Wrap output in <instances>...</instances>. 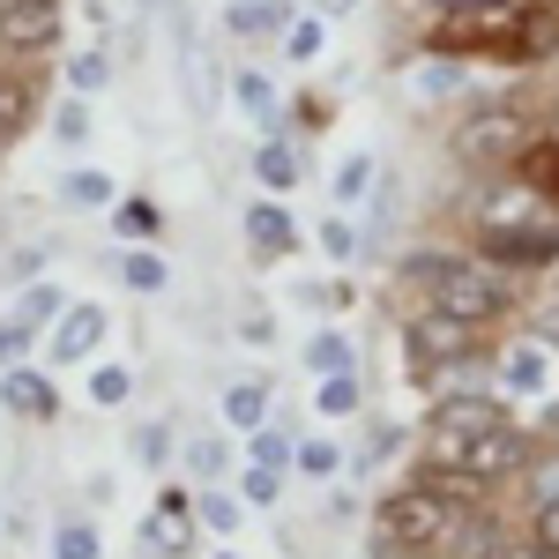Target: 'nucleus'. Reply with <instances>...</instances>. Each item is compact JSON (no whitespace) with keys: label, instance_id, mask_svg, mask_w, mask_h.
Masks as SVG:
<instances>
[{"label":"nucleus","instance_id":"f257e3e1","mask_svg":"<svg viewBox=\"0 0 559 559\" xmlns=\"http://www.w3.org/2000/svg\"><path fill=\"white\" fill-rule=\"evenodd\" d=\"M411 284L426 292L440 313H455V321H500L508 313V284H500V269L492 261H463V254H418L411 261Z\"/></svg>","mask_w":559,"mask_h":559},{"label":"nucleus","instance_id":"f03ea898","mask_svg":"<svg viewBox=\"0 0 559 559\" xmlns=\"http://www.w3.org/2000/svg\"><path fill=\"white\" fill-rule=\"evenodd\" d=\"M381 537L395 552H440V545H455V500L432 477H411L403 492L381 500Z\"/></svg>","mask_w":559,"mask_h":559},{"label":"nucleus","instance_id":"7ed1b4c3","mask_svg":"<svg viewBox=\"0 0 559 559\" xmlns=\"http://www.w3.org/2000/svg\"><path fill=\"white\" fill-rule=\"evenodd\" d=\"M522 0H455L448 23L432 31V52H508Z\"/></svg>","mask_w":559,"mask_h":559},{"label":"nucleus","instance_id":"20e7f679","mask_svg":"<svg viewBox=\"0 0 559 559\" xmlns=\"http://www.w3.org/2000/svg\"><path fill=\"white\" fill-rule=\"evenodd\" d=\"M471 350H477V329H471V321H455V313H440V306H432L426 321H411V329H403V358H411V373H418V381L448 373V366H463Z\"/></svg>","mask_w":559,"mask_h":559},{"label":"nucleus","instance_id":"39448f33","mask_svg":"<svg viewBox=\"0 0 559 559\" xmlns=\"http://www.w3.org/2000/svg\"><path fill=\"white\" fill-rule=\"evenodd\" d=\"M477 261L537 276V269L559 261V224H537V216H522V224H485V231H477Z\"/></svg>","mask_w":559,"mask_h":559},{"label":"nucleus","instance_id":"423d86ee","mask_svg":"<svg viewBox=\"0 0 559 559\" xmlns=\"http://www.w3.org/2000/svg\"><path fill=\"white\" fill-rule=\"evenodd\" d=\"M492 426H508V411L492 403V395H440L432 403V418H426V432H432V463H455L471 440H485Z\"/></svg>","mask_w":559,"mask_h":559},{"label":"nucleus","instance_id":"0eeeda50","mask_svg":"<svg viewBox=\"0 0 559 559\" xmlns=\"http://www.w3.org/2000/svg\"><path fill=\"white\" fill-rule=\"evenodd\" d=\"M455 150H463L471 165H508V157L530 150V112H522V105H485V112L463 120Z\"/></svg>","mask_w":559,"mask_h":559},{"label":"nucleus","instance_id":"6e6552de","mask_svg":"<svg viewBox=\"0 0 559 559\" xmlns=\"http://www.w3.org/2000/svg\"><path fill=\"white\" fill-rule=\"evenodd\" d=\"M0 45H8V52H45V45H60V0H0Z\"/></svg>","mask_w":559,"mask_h":559},{"label":"nucleus","instance_id":"1a4fd4ad","mask_svg":"<svg viewBox=\"0 0 559 559\" xmlns=\"http://www.w3.org/2000/svg\"><path fill=\"white\" fill-rule=\"evenodd\" d=\"M187 545H194V500H187V492H157V508L142 522V552L150 559H187Z\"/></svg>","mask_w":559,"mask_h":559},{"label":"nucleus","instance_id":"9d476101","mask_svg":"<svg viewBox=\"0 0 559 559\" xmlns=\"http://www.w3.org/2000/svg\"><path fill=\"white\" fill-rule=\"evenodd\" d=\"M105 329H112V321H105V306H68V313H60V329H52V366H83L90 350L105 344Z\"/></svg>","mask_w":559,"mask_h":559},{"label":"nucleus","instance_id":"9b49d317","mask_svg":"<svg viewBox=\"0 0 559 559\" xmlns=\"http://www.w3.org/2000/svg\"><path fill=\"white\" fill-rule=\"evenodd\" d=\"M559 45V0H537V8H522L515 31H508V52L500 60H545Z\"/></svg>","mask_w":559,"mask_h":559},{"label":"nucleus","instance_id":"f8f14e48","mask_svg":"<svg viewBox=\"0 0 559 559\" xmlns=\"http://www.w3.org/2000/svg\"><path fill=\"white\" fill-rule=\"evenodd\" d=\"M0 403H8V411H23V418H52V411H60L52 381L31 373V366H8V373H0Z\"/></svg>","mask_w":559,"mask_h":559},{"label":"nucleus","instance_id":"ddd939ff","mask_svg":"<svg viewBox=\"0 0 559 559\" xmlns=\"http://www.w3.org/2000/svg\"><path fill=\"white\" fill-rule=\"evenodd\" d=\"M247 239H254L261 254H292V247H299V224L276 210V202H254V210H247Z\"/></svg>","mask_w":559,"mask_h":559},{"label":"nucleus","instance_id":"4468645a","mask_svg":"<svg viewBox=\"0 0 559 559\" xmlns=\"http://www.w3.org/2000/svg\"><path fill=\"white\" fill-rule=\"evenodd\" d=\"M508 388H515V395H545V388H552V350L545 344H515L508 350Z\"/></svg>","mask_w":559,"mask_h":559},{"label":"nucleus","instance_id":"2eb2a0df","mask_svg":"<svg viewBox=\"0 0 559 559\" xmlns=\"http://www.w3.org/2000/svg\"><path fill=\"white\" fill-rule=\"evenodd\" d=\"M31 112H38V90L23 83V75H0V150L31 128Z\"/></svg>","mask_w":559,"mask_h":559},{"label":"nucleus","instance_id":"dca6fc26","mask_svg":"<svg viewBox=\"0 0 559 559\" xmlns=\"http://www.w3.org/2000/svg\"><path fill=\"white\" fill-rule=\"evenodd\" d=\"M254 179L269 187V194H292V187H299V150H292V142H261L254 150Z\"/></svg>","mask_w":559,"mask_h":559},{"label":"nucleus","instance_id":"f3484780","mask_svg":"<svg viewBox=\"0 0 559 559\" xmlns=\"http://www.w3.org/2000/svg\"><path fill=\"white\" fill-rule=\"evenodd\" d=\"M261 411H269V381H231L224 388V418H231L239 432H254Z\"/></svg>","mask_w":559,"mask_h":559},{"label":"nucleus","instance_id":"a211bd4d","mask_svg":"<svg viewBox=\"0 0 559 559\" xmlns=\"http://www.w3.org/2000/svg\"><path fill=\"white\" fill-rule=\"evenodd\" d=\"M522 179H530L545 202H559V142H530V150H522Z\"/></svg>","mask_w":559,"mask_h":559},{"label":"nucleus","instance_id":"6ab92c4d","mask_svg":"<svg viewBox=\"0 0 559 559\" xmlns=\"http://www.w3.org/2000/svg\"><path fill=\"white\" fill-rule=\"evenodd\" d=\"M120 276H128V292H165V284H173V269H165V254H150V247H134V254H120Z\"/></svg>","mask_w":559,"mask_h":559},{"label":"nucleus","instance_id":"aec40b11","mask_svg":"<svg viewBox=\"0 0 559 559\" xmlns=\"http://www.w3.org/2000/svg\"><path fill=\"white\" fill-rule=\"evenodd\" d=\"M60 202H68V210H105V202H112V179L105 173H68L60 179Z\"/></svg>","mask_w":559,"mask_h":559},{"label":"nucleus","instance_id":"412c9836","mask_svg":"<svg viewBox=\"0 0 559 559\" xmlns=\"http://www.w3.org/2000/svg\"><path fill=\"white\" fill-rule=\"evenodd\" d=\"M366 194H373V157H344V165H336V202L358 210Z\"/></svg>","mask_w":559,"mask_h":559},{"label":"nucleus","instance_id":"4be33fe9","mask_svg":"<svg viewBox=\"0 0 559 559\" xmlns=\"http://www.w3.org/2000/svg\"><path fill=\"white\" fill-rule=\"evenodd\" d=\"M269 23H276L269 0H231V8H224V31H231V38H261Z\"/></svg>","mask_w":559,"mask_h":559},{"label":"nucleus","instance_id":"5701e85b","mask_svg":"<svg viewBox=\"0 0 559 559\" xmlns=\"http://www.w3.org/2000/svg\"><path fill=\"white\" fill-rule=\"evenodd\" d=\"M321 411H329V418H350V411H358V366H344V373L321 381Z\"/></svg>","mask_w":559,"mask_h":559},{"label":"nucleus","instance_id":"b1692460","mask_svg":"<svg viewBox=\"0 0 559 559\" xmlns=\"http://www.w3.org/2000/svg\"><path fill=\"white\" fill-rule=\"evenodd\" d=\"M52 559H97V530L90 522H60L52 530Z\"/></svg>","mask_w":559,"mask_h":559},{"label":"nucleus","instance_id":"393cba45","mask_svg":"<svg viewBox=\"0 0 559 559\" xmlns=\"http://www.w3.org/2000/svg\"><path fill=\"white\" fill-rule=\"evenodd\" d=\"M128 395H134L128 366H97V373H90V403H128Z\"/></svg>","mask_w":559,"mask_h":559},{"label":"nucleus","instance_id":"a878e982","mask_svg":"<svg viewBox=\"0 0 559 559\" xmlns=\"http://www.w3.org/2000/svg\"><path fill=\"white\" fill-rule=\"evenodd\" d=\"M52 313H60V292H52V284H31L23 306H15V321H23V329H45Z\"/></svg>","mask_w":559,"mask_h":559},{"label":"nucleus","instance_id":"bb28decb","mask_svg":"<svg viewBox=\"0 0 559 559\" xmlns=\"http://www.w3.org/2000/svg\"><path fill=\"white\" fill-rule=\"evenodd\" d=\"M299 448H292V432H276V426H254V463H269V471H284Z\"/></svg>","mask_w":559,"mask_h":559},{"label":"nucleus","instance_id":"cd10ccee","mask_svg":"<svg viewBox=\"0 0 559 559\" xmlns=\"http://www.w3.org/2000/svg\"><path fill=\"white\" fill-rule=\"evenodd\" d=\"M306 366H313V373H344L350 344H344V336H313V344H306Z\"/></svg>","mask_w":559,"mask_h":559},{"label":"nucleus","instance_id":"c85d7f7f","mask_svg":"<svg viewBox=\"0 0 559 559\" xmlns=\"http://www.w3.org/2000/svg\"><path fill=\"white\" fill-rule=\"evenodd\" d=\"M194 522H210V530H224V537H231V530H239V500H231V492H202Z\"/></svg>","mask_w":559,"mask_h":559},{"label":"nucleus","instance_id":"c756f323","mask_svg":"<svg viewBox=\"0 0 559 559\" xmlns=\"http://www.w3.org/2000/svg\"><path fill=\"white\" fill-rule=\"evenodd\" d=\"M306 477H329L336 471V440H299V455H292Z\"/></svg>","mask_w":559,"mask_h":559},{"label":"nucleus","instance_id":"7c9ffc66","mask_svg":"<svg viewBox=\"0 0 559 559\" xmlns=\"http://www.w3.org/2000/svg\"><path fill=\"white\" fill-rule=\"evenodd\" d=\"M284 52H292V60H313V52H321V23H313V15H299V23L284 31Z\"/></svg>","mask_w":559,"mask_h":559},{"label":"nucleus","instance_id":"2f4dec72","mask_svg":"<svg viewBox=\"0 0 559 559\" xmlns=\"http://www.w3.org/2000/svg\"><path fill=\"white\" fill-rule=\"evenodd\" d=\"M68 83L75 90H105V52H75V60H68Z\"/></svg>","mask_w":559,"mask_h":559},{"label":"nucleus","instance_id":"473e14b6","mask_svg":"<svg viewBox=\"0 0 559 559\" xmlns=\"http://www.w3.org/2000/svg\"><path fill=\"white\" fill-rule=\"evenodd\" d=\"M239 105L269 120V105H276V97H269V75H254V68H239Z\"/></svg>","mask_w":559,"mask_h":559},{"label":"nucleus","instance_id":"72a5a7b5","mask_svg":"<svg viewBox=\"0 0 559 559\" xmlns=\"http://www.w3.org/2000/svg\"><path fill=\"white\" fill-rule=\"evenodd\" d=\"M31 336H38V329H23V321H8V329H0V373H8V366H23Z\"/></svg>","mask_w":559,"mask_h":559},{"label":"nucleus","instance_id":"f704fd0d","mask_svg":"<svg viewBox=\"0 0 559 559\" xmlns=\"http://www.w3.org/2000/svg\"><path fill=\"white\" fill-rule=\"evenodd\" d=\"M321 247H329V261H350V254H358V231L336 216V224H321Z\"/></svg>","mask_w":559,"mask_h":559},{"label":"nucleus","instance_id":"c9c22d12","mask_svg":"<svg viewBox=\"0 0 559 559\" xmlns=\"http://www.w3.org/2000/svg\"><path fill=\"white\" fill-rule=\"evenodd\" d=\"M530 537H537L545 552H559V492H552V500H537V530H530Z\"/></svg>","mask_w":559,"mask_h":559},{"label":"nucleus","instance_id":"e433bc0d","mask_svg":"<svg viewBox=\"0 0 559 559\" xmlns=\"http://www.w3.org/2000/svg\"><path fill=\"white\" fill-rule=\"evenodd\" d=\"M120 231L150 239V231H157V210H150V202H128V210H120Z\"/></svg>","mask_w":559,"mask_h":559},{"label":"nucleus","instance_id":"4c0bfd02","mask_svg":"<svg viewBox=\"0 0 559 559\" xmlns=\"http://www.w3.org/2000/svg\"><path fill=\"white\" fill-rule=\"evenodd\" d=\"M134 455H142V463L157 471V463H165V426H142V440H134Z\"/></svg>","mask_w":559,"mask_h":559},{"label":"nucleus","instance_id":"58836bf2","mask_svg":"<svg viewBox=\"0 0 559 559\" xmlns=\"http://www.w3.org/2000/svg\"><path fill=\"white\" fill-rule=\"evenodd\" d=\"M90 134V112L83 105H60V142H83Z\"/></svg>","mask_w":559,"mask_h":559},{"label":"nucleus","instance_id":"ea45409f","mask_svg":"<svg viewBox=\"0 0 559 559\" xmlns=\"http://www.w3.org/2000/svg\"><path fill=\"white\" fill-rule=\"evenodd\" d=\"M247 500H276V471H269V463L247 471Z\"/></svg>","mask_w":559,"mask_h":559},{"label":"nucleus","instance_id":"a19ab883","mask_svg":"<svg viewBox=\"0 0 559 559\" xmlns=\"http://www.w3.org/2000/svg\"><path fill=\"white\" fill-rule=\"evenodd\" d=\"M38 269H45V247H31V254H23V261H8V284H31Z\"/></svg>","mask_w":559,"mask_h":559},{"label":"nucleus","instance_id":"79ce46f5","mask_svg":"<svg viewBox=\"0 0 559 559\" xmlns=\"http://www.w3.org/2000/svg\"><path fill=\"white\" fill-rule=\"evenodd\" d=\"M194 471H224V440H194Z\"/></svg>","mask_w":559,"mask_h":559},{"label":"nucleus","instance_id":"37998d69","mask_svg":"<svg viewBox=\"0 0 559 559\" xmlns=\"http://www.w3.org/2000/svg\"><path fill=\"white\" fill-rule=\"evenodd\" d=\"M418 83H426V90H455V68H448V60H426V75H418Z\"/></svg>","mask_w":559,"mask_h":559},{"label":"nucleus","instance_id":"c03bdc74","mask_svg":"<svg viewBox=\"0 0 559 559\" xmlns=\"http://www.w3.org/2000/svg\"><path fill=\"white\" fill-rule=\"evenodd\" d=\"M492 559H559V552H545V545L530 537V545H508V552H492Z\"/></svg>","mask_w":559,"mask_h":559},{"label":"nucleus","instance_id":"a18cd8bd","mask_svg":"<svg viewBox=\"0 0 559 559\" xmlns=\"http://www.w3.org/2000/svg\"><path fill=\"white\" fill-rule=\"evenodd\" d=\"M329 8H350V0H329Z\"/></svg>","mask_w":559,"mask_h":559},{"label":"nucleus","instance_id":"49530a36","mask_svg":"<svg viewBox=\"0 0 559 559\" xmlns=\"http://www.w3.org/2000/svg\"><path fill=\"white\" fill-rule=\"evenodd\" d=\"M216 559H239V552H216Z\"/></svg>","mask_w":559,"mask_h":559}]
</instances>
